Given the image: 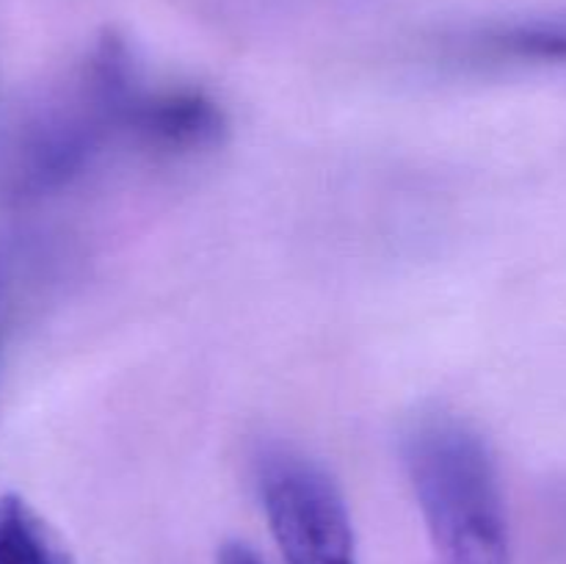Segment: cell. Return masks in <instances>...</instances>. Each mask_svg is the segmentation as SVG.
Listing matches in <instances>:
<instances>
[{
    "label": "cell",
    "mask_w": 566,
    "mask_h": 564,
    "mask_svg": "<svg viewBox=\"0 0 566 564\" xmlns=\"http://www.w3.org/2000/svg\"><path fill=\"white\" fill-rule=\"evenodd\" d=\"M403 464L431 564H512L501 476L479 431L451 415L420 418L403 437Z\"/></svg>",
    "instance_id": "6da1fadb"
},
{
    "label": "cell",
    "mask_w": 566,
    "mask_h": 564,
    "mask_svg": "<svg viewBox=\"0 0 566 564\" xmlns=\"http://www.w3.org/2000/svg\"><path fill=\"white\" fill-rule=\"evenodd\" d=\"M138 92L125 44L105 36L22 122L9 160L11 197L33 202L72 186L127 133Z\"/></svg>",
    "instance_id": "7a4b0ae2"
},
{
    "label": "cell",
    "mask_w": 566,
    "mask_h": 564,
    "mask_svg": "<svg viewBox=\"0 0 566 564\" xmlns=\"http://www.w3.org/2000/svg\"><path fill=\"white\" fill-rule=\"evenodd\" d=\"M258 487L285 564H357L348 503L321 464L274 448L260 457Z\"/></svg>",
    "instance_id": "3957f363"
},
{
    "label": "cell",
    "mask_w": 566,
    "mask_h": 564,
    "mask_svg": "<svg viewBox=\"0 0 566 564\" xmlns=\"http://www.w3.org/2000/svg\"><path fill=\"white\" fill-rule=\"evenodd\" d=\"M224 114L197 88L138 92L127 136L158 153H197L219 144Z\"/></svg>",
    "instance_id": "277c9868"
},
{
    "label": "cell",
    "mask_w": 566,
    "mask_h": 564,
    "mask_svg": "<svg viewBox=\"0 0 566 564\" xmlns=\"http://www.w3.org/2000/svg\"><path fill=\"white\" fill-rule=\"evenodd\" d=\"M0 564H75L59 531L20 492L0 495Z\"/></svg>",
    "instance_id": "5b68a950"
},
{
    "label": "cell",
    "mask_w": 566,
    "mask_h": 564,
    "mask_svg": "<svg viewBox=\"0 0 566 564\" xmlns=\"http://www.w3.org/2000/svg\"><path fill=\"white\" fill-rule=\"evenodd\" d=\"M492 44L497 53L512 59L566 64V11L503 28L492 36Z\"/></svg>",
    "instance_id": "8992f818"
},
{
    "label": "cell",
    "mask_w": 566,
    "mask_h": 564,
    "mask_svg": "<svg viewBox=\"0 0 566 564\" xmlns=\"http://www.w3.org/2000/svg\"><path fill=\"white\" fill-rule=\"evenodd\" d=\"M22 304V260L14 249H0V368L14 335Z\"/></svg>",
    "instance_id": "52a82bcc"
},
{
    "label": "cell",
    "mask_w": 566,
    "mask_h": 564,
    "mask_svg": "<svg viewBox=\"0 0 566 564\" xmlns=\"http://www.w3.org/2000/svg\"><path fill=\"white\" fill-rule=\"evenodd\" d=\"M219 564H263V558L243 542H227L219 551Z\"/></svg>",
    "instance_id": "ba28073f"
}]
</instances>
